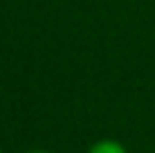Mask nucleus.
Returning <instances> with one entry per match:
<instances>
[{
  "mask_svg": "<svg viewBox=\"0 0 155 153\" xmlns=\"http://www.w3.org/2000/svg\"><path fill=\"white\" fill-rule=\"evenodd\" d=\"M88 153H126V149L115 140H101L92 146Z\"/></svg>",
  "mask_w": 155,
  "mask_h": 153,
  "instance_id": "f257e3e1",
  "label": "nucleus"
},
{
  "mask_svg": "<svg viewBox=\"0 0 155 153\" xmlns=\"http://www.w3.org/2000/svg\"><path fill=\"white\" fill-rule=\"evenodd\" d=\"M29 153H50V151H29Z\"/></svg>",
  "mask_w": 155,
  "mask_h": 153,
  "instance_id": "f03ea898",
  "label": "nucleus"
},
{
  "mask_svg": "<svg viewBox=\"0 0 155 153\" xmlns=\"http://www.w3.org/2000/svg\"><path fill=\"white\" fill-rule=\"evenodd\" d=\"M0 153H2V151H0Z\"/></svg>",
  "mask_w": 155,
  "mask_h": 153,
  "instance_id": "7ed1b4c3",
  "label": "nucleus"
}]
</instances>
